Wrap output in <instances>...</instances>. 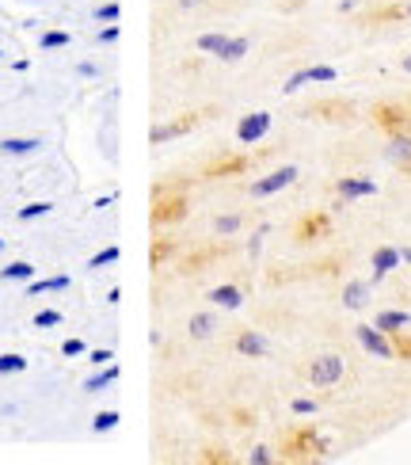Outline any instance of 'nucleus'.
<instances>
[{"mask_svg":"<svg viewBox=\"0 0 411 465\" xmlns=\"http://www.w3.org/2000/svg\"><path fill=\"white\" fill-rule=\"evenodd\" d=\"M282 450H286L282 458H290V461H305V458H320V454L327 450V442H324L313 427H301V431H290V435H286Z\"/></svg>","mask_w":411,"mask_h":465,"instance_id":"obj_1","label":"nucleus"},{"mask_svg":"<svg viewBox=\"0 0 411 465\" xmlns=\"http://www.w3.org/2000/svg\"><path fill=\"white\" fill-rule=\"evenodd\" d=\"M187 218V198L179 195H168V187H160L157 191V202H152V221L157 225H176V221Z\"/></svg>","mask_w":411,"mask_h":465,"instance_id":"obj_2","label":"nucleus"},{"mask_svg":"<svg viewBox=\"0 0 411 465\" xmlns=\"http://www.w3.org/2000/svg\"><path fill=\"white\" fill-rule=\"evenodd\" d=\"M339 378H343V359L339 355H320L308 366V381L316 389H332V386H339Z\"/></svg>","mask_w":411,"mask_h":465,"instance_id":"obj_3","label":"nucleus"},{"mask_svg":"<svg viewBox=\"0 0 411 465\" xmlns=\"http://www.w3.org/2000/svg\"><path fill=\"white\" fill-rule=\"evenodd\" d=\"M373 123L381 126L388 138H393V134H404V130L411 126V111L400 107V103H377V107H373Z\"/></svg>","mask_w":411,"mask_h":465,"instance_id":"obj_4","label":"nucleus"},{"mask_svg":"<svg viewBox=\"0 0 411 465\" xmlns=\"http://www.w3.org/2000/svg\"><path fill=\"white\" fill-rule=\"evenodd\" d=\"M354 336H358V343H362V347H366L373 359H396V351H393V336H388V332H381L377 325H358Z\"/></svg>","mask_w":411,"mask_h":465,"instance_id":"obj_5","label":"nucleus"},{"mask_svg":"<svg viewBox=\"0 0 411 465\" xmlns=\"http://www.w3.org/2000/svg\"><path fill=\"white\" fill-rule=\"evenodd\" d=\"M297 179V164H282L278 172H271V176H263V179H255L252 184V195L255 198H266V195H278V191H286Z\"/></svg>","mask_w":411,"mask_h":465,"instance_id":"obj_6","label":"nucleus"},{"mask_svg":"<svg viewBox=\"0 0 411 465\" xmlns=\"http://www.w3.org/2000/svg\"><path fill=\"white\" fill-rule=\"evenodd\" d=\"M266 130H271V115H266V111H252V115L240 118V126H236V141H240V145H255V141L266 138Z\"/></svg>","mask_w":411,"mask_h":465,"instance_id":"obj_7","label":"nucleus"},{"mask_svg":"<svg viewBox=\"0 0 411 465\" xmlns=\"http://www.w3.org/2000/svg\"><path fill=\"white\" fill-rule=\"evenodd\" d=\"M240 172H248V157L225 153V157H213L210 164H206L202 176H206V179H225V176H240Z\"/></svg>","mask_w":411,"mask_h":465,"instance_id":"obj_8","label":"nucleus"},{"mask_svg":"<svg viewBox=\"0 0 411 465\" xmlns=\"http://www.w3.org/2000/svg\"><path fill=\"white\" fill-rule=\"evenodd\" d=\"M335 191H339V198H343V202H354V198H369V195H377V184H373V179L343 176V179L335 184Z\"/></svg>","mask_w":411,"mask_h":465,"instance_id":"obj_9","label":"nucleus"},{"mask_svg":"<svg viewBox=\"0 0 411 465\" xmlns=\"http://www.w3.org/2000/svg\"><path fill=\"white\" fill-rule=\"evenodd\" d=\"M327 229H332V218L327 214H305L301 221H297V240H316V237H327Z\"/></svg>","mask_w":411,"mask_h":465,"instance_id":"obj_10","label":"nucleus"},{"mask_svg":"<svg viewBox=\"0 0 411 465\" xmlns=\"http://www.w3.org/2000/svg\"><path fill=\"white\" fill-rule=\"evenodd\" d=\"M388 160H393L400 172H407V176H411V134H407V130L388 138Z\"/></svg>","mask_w":411,"mask_h":465,"instance_id":"obj_11","label":"nucleus"},{"mask_svg":"<svg viewBox=\"0 0 411 465\" xmlns=\"http://www.w3.org/2000/svg\"><path fill=\"white\" fill-rule=\"evenodd\" d=\"M198 111H191V115H183V118H176V123H168V126H157L152 130V141L157 145H164V141H171V138H179V134H187V130H194L198 126Z\"/></svg>","mask_w":411,"mask_h":465,"instance_id":"obj_12","label":"nucleus"},{"mask_svg":"<svg viewBox=\"0 0 411 465\" xmlns=\"http://www.w3.org/2000/svg\"><path fill=\"white\" fill-rule=\"evenodd\" d=\"M236 351L248 355V359H263L266 355V340L259 336V332H240V336H236Z\"/></svg>","mask_w":411,"mask_h":465,"instance_id":"obj_13","label":"nucleus"},{"mask_svg":"<svg viewBox=\"0 0 411 465\" xmlns=\"http://www.w3.org/2000/svg\"><path fill=\"white\" fill-rule=\"evenodd\" d=\"M373 325L381 328V332H388V336H393V332H400V328H407V325H411V317H407L404 309H381V313H377V320H373Z\"/></svg>","mask_w":411,"mask_h":465,"instance_id":"obj_14","label":"nucleus"},{"mask_svg":"<svg viewBox=\"0 0 411 465\" xmlns=\"http://www.w3.org/2000/svg\"><path fill=\"white\" fill-rule=\"evenodd\" d=\"M38 145H43L38 138H4L0 141V153L4 157H30Z\"/></svg>","mask_w":411,"mask_h":465,"instance_id":"obj_15","label":"nucleus"},{"mask_svg":"<svg viewBox=\"0 0 411 465\" xmlns=\"http://www.w3.org/2000/svg\"><path fill=\"white\" fill-rule=\"evenodd\" d=\"M400 267V248H377L373 252V279H381V275H388V271H396Z\"/></svg>","mask_w":411,"mask_h":465,"instance_id":"obj_16","label":"nucleus"},{"mask_svg":"<svg viewBox=\"0 0 411 465\" xmlns=\"http://www.w3.org/2000/svg\"><path fill=\"white\" fill-rule=\"evenodd\" d=\"M118 378H122V370H118V366H111V362H107V366H99V374H91V378L84 381V389H88V393H103L107 386H115Z\"/></svg>","mask_w":411,"mask_h":465,"instance_id":"obj_17","label":"nucleus"},{"mask_svg":"<svg viewBox=\"0 0 411 465\" xmlns=\"http://www.w3.org/2000/svg\"><path fill=\"white\" fill-rule=\"evenodd\" d=\"M46 290H69V275H54V279H30L27 282V294H46Z\"/></svg>","mask_w":411,"mask_h":465,"instance_id":"obj_18","label":"nucleus"},{"mask_svg":"<svg viewBox=\"0 0 411 465\" xmlns=\"http://www.w3.org/2000/svg\"><path fill=\"white\" fill-rule=\"evenodd\" d=\"M369 301V282H351V286L343 290V306L347 309H362Z\"/></svg>","mask_w":411,"mask_h":465,"instance_id":"obj_19","label":"nucleus"},{"mask_svg":"<svg viewBox=\"0 0 411 465\" xmlns=\"http://www.w3.org/2000/svg\"><path fill=\"white\" fill-rule=\"evenodd\" d=\"M210 298H213V306H221V309H236L244 301L240 286H218V290H210Z\"/></svg>","mask_w":411,"mask_h":465,"instance_id":"obj_20","label":"nucleus"},{"mask_svg":"<svg viewBox=\"0 0 411 465\" xmlns=\"http://www.w3.org/2000/svg\"><path fill=\"white\" fill-rule=\"evenodd\" d=\"M0 279H4V282H30V279H35V267L23 264V259H16V264L0 267Z\"/></svg>","mask_w":411,"mask_h":465,"instance_id":"obj_21","label":"nucleus"},{"mask_svg":"<svg viewBox=\"0 0 411 465\" xmlns=\"http://www.w3.org/2000/svg\"><path fill=\"white\" fill-rule=\"evenodd\" d=\"M248 54V38H229V43L221 46V62H240V57Z\"/></svg>","mask_w":411,"mask_h":465,"instance_id":"obj_22","label":"nucleus"},{"mask_svg":"<svg viewBox=\"0 0 411 465\" xmlns=\"http://www.w3.org/2000/svg\"><path fill=\"white\" fill-rule=\"evenodd\" d=\"M118 256H122V252H118V245H111V248H103V252H96V256H91V259H88V267H91V271H103V267H111V264H118Z\"/></svg>","mask_w":411,"mask_h":465,"instance_id":"obj_23","label":"nucleus"},{"mask_svg":"<svg viewBox=\"0 0 411 465\" xmlns=\"http://www.w3.org/2000/svg\"><path fill=\"white\" fill-rule=\"evenodd\" d=\"M118 420H122L118 412H115V408H107V412H99V416L91 420V431H96V435H107V431H115V427H118Z\"/></svg>","mask_w":411,"mask_h":465,"instance_id":"obj_24","label":"nucleus"},{"mask_svg":"<svg viewBox=\"0 0 411 465\" xmlns=\"http://www.w3.org/2000/svg\"><path fill=\"white\" fill-rule=\"evenodd\" d=\"M210 332H213V317H210V313H194V317H191V336L194 340H206Z\"/></svg>","mask_w":411,"mask_h":465,"instance_id":"obj_25","label":"nucleus"},{"mask_svg":"<svg viewBox=\"0 0 411 465\" xmlns=\"http://www.w3.org/2000/svg\"><path fill=\"white\" fill-rule=\"evenodd\" d=\"M23 370H27V359L23 355H12V351L0 355V378H8V374H23Z\"/></svg>","mask_w":411,"mask_h":465,"instance_id":"obj_26","label":"nucleus"},{"mask_svg":"<svg viewBox=\"0 0 411 465\" xmlns=\"http://www.w3.org/2000/svg\"><path fill=\"white\" fill-rule=\"evenodd\" d=\"M54 210V202H30V206H19V221H38Z\"/></svg>","mask_w":411,"mask_h":465,"instance_id":"obj_27","label":"nucleus"},{"mask_svg":"<svg viewBox=\"0 0 411 465\" xmlns=\"http://www.w3.org/2000/svg\"><path fill=\"white\" fill-rule=\"evenodd\" d=\"M73 38H69V31H46L43 38H38V46L43 50H65Z\"/></svg>","mask_w":411,"mask_h":465,"instance_id":"obj_28","label":"nucleus"},{"mask_svg":"<svg viewBox=\"0 0 411 465\" xmlns=\"http://www.w3.org/2000/svg\"><path fill=\"white\" fill-rule=\"evenodd\" d=\"M393 351H396V359H407L411 362V336H407L404 328L393 332Z\"/></svg>","mask_w":411,"mask_h":465,"instance_id":"obj_29","label":"nucleus"},{"mask_svg":"<svg viewBox=\"0 0 411 465\" xmlns=\"http://www.w3.org/2000/svg\"><path fill=\"white\" fill-rule=\"evenodd\" d=\"M225 43H229L225 35H202V38H198V50H202V54H221Z\"/></svg>","mask_w":411,"mask_h":465,"instance_id":"obj_30","label":"nucleus"},{"mask_svg":"<svg viewBox=\"0 0 411 465\" xmlns=\"http://www.w3.org/2000/svg\"><path fill=\"white\" fill-rule=\"evenodd\" d=\"M335 77L339 73H335L332 65H313V69H308V80H316V84H332Z\"/></svg>","mask_w":411,"mask_h":465,"instance_id":"obj_31","label":"nucleus"},{"mask_svg":"<svg viewBox=\"0 0 411 465\" xmlns=\"http://www.w3.org/2000/svg\"><path fill=\"white\" fill-rule=\"evenodd\" d=\"M57 325H61V313H57V309L35 313V328H57Z\"/></svg>","mask_w":411,"mask_h":465,"instance_id":"obj_32","label":"nucleus"},{"mask_svg":"<svg viewBox=\"0 0 411 465\" xmlns=\"http://www.w3.org/2000/svg\"><path fill=\"white\" fill-rule=\"evenodd\" d=\"M118 16H122L118 0H115V4H103V8H96V19H99V23H118Z\"/></svg>","mask_w":411,"mask_h":465,"instance_id":"obj_33","label":"nucleus"},{"mask_svg":"<svg viewBox=\"0 0 411 465\" xmlns=\"http://www.w3.org/2000/svg\"><path fill=\"white\" fill-rule=\"evenodd\" d=\"M213 229H218V237H229V232L240 229V218H236V214H225V218H218V225H213Z\"/></svg>","mask_w":411,"mask_h":465,"instance_id":"obj_34","label":"nucleus"},{"mask_svg":"<svg viewBox=\"0 0 411 465\" xmlns=\"http://www.w3.org/2000/svg\"><path fill=\"white\" fill-rule=\"evenodd\" d=\"M171 256V245L168 240H157V245H152V267H164V259Z\"/></svg>","mask_w":411,"mask_h":465,"instance_id":"obj_35","label":"nucleus"},{"mask_svg":"<svg viewBox=\"0 0 411 465\" xmlns=\"http://www.w3.org/2000/svg\"><path fill=\"white\" fill-rule=\"evenodd\" d=\"M84 340H65V343H61V355H65V359H77V355H84Z\"/></svg>","mask_w":411,"mask_h":465,"instance_id":"obj_36","label":"nucleus"},{"mask_svg":"<svg viewBox=\"0 0 411 465\" xmlns=\"http://www.w3.org/2000/svg\"><path fill=\"white\" fill-rule=\"evenodd\" d=\"M248 461H252V465H271L274 454H271V447H255V450L248 454Z\"/></svg>","mask_w":411,"mask_h":465,"instance_id":"obj_37","label":"nucleus"},{"mask_svg":"<svg viewBox=\"0 0 411 465\" xmlns=\"http://www.w3.org/2000/svg\"><path fill=\"white\" fill-rule=\"evenodd\" d=\"M305 84H308V69H301V73H293V77L282 84V92H297V88H305Z\"/></svg>","mask_w":411,"mask_h":465,"instance_id":"obj_38","label":"nucleus"},{"mask_svg":"<svg viewBox=\"0 0 411 465\" xmlns=\"http://www.w3.org/2000/svg\"><path fill=\"white\" fill-rule=\"evenodd\" d=\"M111 359H115V351H107V347H99V351H88V362H91V366H107Z\"/></svg>","mask_w":411,"mask_h":465,"instance_id":"obj_39","label":"nucleus"},{"mask_svg":"<svg viewBox=\"0 0 411 465\" xmlns=\"http://www.w3.org/2000/svg\"><path fill=\"white\" fill-rule=\"evenodd\" d=\"M293 412H297V416H313V412H316V400L297 397V400H293Z\"/></svg>","mask_w":411,"mask_h":465,"instance_id":"obj_40","label":"nucleus"},{"mask_svg":"<svg viewBox=\"0 0 411 465\" xmlns=\"http://www.w3.org/2000/svg\"><path fill=\"white\" fill-rule=\"evenodd\" d=\"M118 23H107V27H103V31H99V43H118Z\"/></svg>","mask_w":411,"mask_h":465,"instance_id":"obj_41","label":"nucleus"},{"mask_svg":"<svg viewBox=\"0 0 411 465\" xmlns=\"http://www.w3.org/2000/svg\"><path fill=\"white\" fill-rule=\"evenodd\" d=\"M118 198V195H115ZM115 198H111V195H103V198H96V210H107L111 206V202H115Z\"/></svg>","mask_w":411,"mask_h":465,"instance_id":"obj_42","label":"nucleus"},{"mask_svg":"<svg viewBox=\"0 0 411 465\" xmlns=\"http://www.w3.org/2000/svg\"><path fill=\"white\" fill-rule=\"evenodd\" d=\"M400 69H404V73H411V54L404 57V62H400Z\"/></svg>","mask_w":411,"mask_h":465,"instance_id":"obj_43","label":"nucleus"},{"mask_svg":"<svg viewBox=\"0 0 411 465\" xmlns=\"http://www.w3.org/2000/svg\"><path fill=\"white\" fill-rule=\"evenodd\" d=\"M400 259H407V264H411V248H400Z\"/></svg>","mask_w":411,"mask_h":465,"instance_id":"obj_44","label":"nucleus"},{"mask_svg":"<svg viewBox=\"0 0 411 465\" xmlns=\"http://www.w3.org/2000/svg\"><path fill=\"white\" fill-rule=\"evenodd\" d=\"M179 4H183V8H191V4H198V0H179Z\"/></svg>","mask_w":411,"mask_h":465,"instance_id":"obj_45","label":"nucleus"},{"mask_svg":"<svg viewBox=\"0 0 411 465\" xmlns=\"http://www.w3.org/2000/svg\"><path fill=\"white\" fill-rule=\"evenodd\" d=\"M404 12H407V19H411V4H404Z\"/></svg>","mask_w":411,"mask_h":465,"instance_id":"obj_46","label":"nucleus"},{"mask_svg":"<svg viewBox=\"0 0 411 465\" xmlns=\"http://www.w3.org/2000/svg\"><path fill=\"white\" fill-rule=\"evenodd\" d=\"M0 252H4V240H0Z\"/></svg>","mask_w":411,"mask_h":465,"instance_id":"obj_47","label":"nucleus"}]
</instances>
